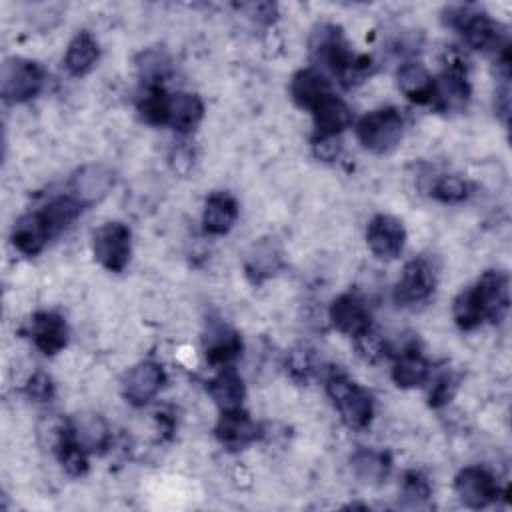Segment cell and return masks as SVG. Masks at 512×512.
Instances as JSON below:
<instances>
[{
  "mask_svg": "<svg viewBox=\"0 0 512 512\" xmlns=\"http://www.w3.org/2000/svg\"><path fill=\"white\" fill-rule=\"evenodd\" d=\"M482 308L484 320L498 324L506 318L510 308V280L506 272L488 270L472 286Z\"/></svg>",
  "mask_w": 512,
  "mask_h": 512,
  "instance_id": "52a82bcc",
  "label": "cell"
},
{
  "mask_svg": "<svg viewBox=\"0 0 512 512\" xmlns=\"http://www.w3.org/2000/svg\"><path fill=\"white\" fill-rule=\"evenodd\" d=\"M400 92L416 102V104H430L432 102V90H434V78L430 72L418 64V62H406L398 68L396 74Z\"/></svg>",
  "mask_w": 512,
  "mask_h": 512,
  "instance_id": "d4e9b609",
  "label": "cell"
},
{
  "mask_svg": "<svg viewBox=\"0 0 512 512\" xmlns=\"http://www.w3.org/2000/svg\"><path fill=\"white\" fill-rule=\"evenodd\" d=\"M354 344H356L358 354H360L366 362H378V360H382V358L386 356V350H388L384 338H382L378 332H374L372 326H370L366 332L358 334V336L354 338Z\"/></svg>",
  "mask_w": 512,
  "mask_h": 512,
  "instance_id": "e575fe53",
  "label": "cell"
},
{
  "mask_svg": "<svg viewBox=\"0 0 512 512\" xmlns=\"http://www.w3.org/2000/svg\"><path fill=\"white\" fill-rule=\"evenodd\" d=\"M368 248L384 260L400 256L406 244V230L402 222L390 214H376L366 228Z\"/></svg>",
  "mask_w": 512,
  "mask_h": 512,
  "instance_id": "30bf717a",
  "label": "cell"
},
{
  "mask_svg": "<svg viewBox=\"0 0 512 512\" xmlns=\"http://www.w3.org/2000/svg\"><path fill=\"white\" fill-rule=\"evenodd\" d=\"M204 106L196 94L190 92H176L168 94V112L166 124H170L178 132H190L202 120Z\"/></svg>",
  "mask_w": 512,
  "mask_h": 512,
  "instance_id": "cb8c5ba5",
  "label": "cell"
},
{
  "mask_svg": "<svg viewBox=\"0 0 512 512\" xmlns=\"http://www.w3.org/2000/svg\"><path fill=\"white\" fill-rule=\"evenodd\" d=\"M310 50L316 62L328 68L346 88L364 82L374 72L372 58L350 52L340 28L334 24H320L314 30Z\"/></svg>",
  "mask_w": 512,
  "mask_h": 512,
  "instance_id": "6da1fadb",
  "label": "cell"
},
{
  "mask_svg": "<svg viewBox=\"0 0 512 512\" xmlns=\"http://www.w3.org/2000/svg\"><path fill=\"white\" fill-rule=\"evenodd\" d=\"M468 194H470V184L456 174L440 176L432 186V196L444 204L462 202L468 198Z\"/></svg>",
  "mask_w": 512,
  "mask_h": 512,
  "instance_id": "d6a6232c",
  "label": "cell"
},
{
  "mask_svg": "<svg viewBox=\"0 0 512 512\" xmlns=\"http://www.w3.org/2000/svg\"><path fill=\"white\" fill-rule=\"evenodd\" d=\"M242 264L250 282L260 284L280 272V268L284 266V254L276 240L262 238L246 250Z\"/></svg>",
  "mask_w": 512,
  "mask_h": 512,
  "instance_id": "2e32d148",
  "label": "cell"
},
{
  "mask_svg": "<svg viewBox=\"0 0 512 512\" xmlns=\"http://www.w3.org/2000/svg\"><path fill=\"white\" fill-rule=\"evenodd\" d=\"M402 132L404 120L396 108L372 110L356 122L358 142L374 154H386L394 150L402 140Z\"/></svg>",
  "mask_w": 512,
  "mask_h": 512,
  "instance_id": "3957f363",
  "label": "cell"
},
{
  "mask_svg": "<svg viewBox=\"0 0 512 512\" xmlns=\"http://www.w3.org/2000/svg\"><path fill=\"white\" fill-rule=\"evenodd\" d=\"M430 376V364L416 350L404 352L392 366V380L400 388L422 386Z\"/></svg>",
  "mask_w": 512,
  "mask_h": 512,
  "instance_id": "f1b7e54d",
  "label": "cell"
},
{
  "mask_svg": "<svg viewBox=\"0 0 512 512\" xmlns=\"http://www.w3.org/2000/svg\"><path fill=\"white\" fill-rule=\"evenodd\" d=\"M44 86V70L26 58H8L0 70V92L10 104L26 102Z\"/></svg>",
  "mask_w": 512,
  "mask_h": 512,
  "instance_id": "5b68a950",
  "label": "cell"
},
{
  "mask_svg": "<svg viewBox=\"0 0 512 512\" xmlns=\"http://www.w3.org/2000/svg\"><path fill=\"white\" fill-rule=\"evenodd\" d=\"M452 316L454 322L462 328V330H474L476 326H480L484 322L482 316V308L478 304V298L474 294V288H466L462 290L452 304Z\"/></svg>",
  "mask_w": 512,
  "mask_h": 512,
  "instance_id": "f546056e",
  "label": "cell"
},
{
  "mask_svg": "<svg viewBox=\"0 0 512 512\" xmlns=\"http://www.w3.org/2000/svg\"><path fill=\"white\" fill-rule=\"evenodd\" d=\"M288 372L294 380H308L314 370H316V362H314V354L308 350V348H298V350H292L290 356H288Z\"/></svg>",
  "mask_w": 512,
  "mask_h": 512,
  "instance_id": "d590c367",
  "label": "cell"
},
{
  "mask_svg": "<svg viewBox=\"0 0 512 512\" xmlns=\"http://www.w3.org/2000/svg\"><path fill=\"white\" fill-rule=\"evenodd\" d=\"M214 434L226 448L238 450L258 440L262 430H260V424H256L242 408H232V410H222V416L216 422Z\"/></svg>",
  "mask_w": 512,
  "mask_h": 512,
  "instance_id": "5bb4252c",
  "label": "cell"
},
{
  "mask_svg": "<svg viewBox=\"0 0 512 512\" xmlns=\"http://www.w3.org/2000/svg\"><path fill=\"white\" fill-rule=\"evenodd\" d=\"M202 348L208 364L224 366L240 356L242 338L232 326L224 322H210L202 336Z\"/></svg>",
  "mask_w": 512,
  "mask_h": 512,
  "instance_id": "9a60e30c",
  "label": "cell"
},
{
  "mask_svg": "<svg viewBox=\"0 0 512 512\" xmlns=\"http://www.w3.org/2000/svg\"><path fill=\"white\" fill-rule=\"evenodd\" d=\"M52 230L42 212H28L20 216L12 228V244L24 256H36L50 240Z\"/></svg>",
  "mask_w": 512,
  "mask_h": 512,
  "instance_id": "e0dca14e",
  "label": "cell"
},
{
  "mask_svg": "<svg viewBox=\"0 0 512 512\" xmlns=\"http://www.w3.org/2000/svg\"><path fill=\"white\" fill-rule=\"evenodd\" d=\"M24 392L28 394V398L36 400V402H46L52 398L54 394V384H52V378L44 372H36L28 378L26 386H24Z\"/></svg>",
  "mask_w": 512,
  "mask_h": 512,
  "instance_id": "74e56055",
  "label": "cell"
},
{
  "mask_svg": "<svg viewBox=\"0 0 512 512\" xmlns=\"http://www.w3.org/2000/svg\"><path fill=\"white\" fill-rule=\"evenodd\" d=\"M326 392L348 428L364 430L372 422L374 406L370 394L348 376L332 374L326 382Z\"/></svg>",
  "mask_w": 512,
  "mask_h": 512,
  "instance_id": "277c9868",
  "label": "cell"
},
{
  "mask_svg": "<svg viewBox=\"0 0 512 512\" xmlns=\"http://www.w3.org/2000/svg\"><path fill=\"white\" fill-rule=\"evenodd\" d=\"M290 94L300 108L312 112L324 98L334 92L322 72L316 68H302L290 80Z\"/></svg>",
  "mask_w": 512,
  "mask_h": 512,
  "instance_id": "d6986e66",
  "label": "cell"
},
{
  "mask_svg": "<svg viewBox=\"0 0 512 512\" xmlns=\"http://www.w3.org/2000/svg\"><path fill=\"white\" fill-rule=\"evenodd\" d=\"M470 100V86L460 60H450L448 70L434 78L432 102L440 112H462Z\"/></svg>",
  "mask_w": 512,
  "mask_h": 512,
  "instance_id": "ba28073f",
  "label": "cell"
},
{
  "mask_svg": "<svg viewBox=\"0 0 512 512\" xmlns=\"http://www.w3.org/2000/svg\"><path fill=\"white\" fill-rule=\"evenodd\" d=\"M434 286H436V274L430 262L424 258H414L404 266L402 276L396 282L394 298L398 304H404V306L418 304V302H424L434 292Z\"/></svg>",
  "mask_w": 512,
  "mask_h": 512,
  "instance_id": "9c48e42d",
  "label": "cell"
},
{
  "mask_svg": "<svg viewBox=\"0 0 512 512\" xmlns=\"http://www.w3.org/2000/svg\"><path fill=\"white\" fill-rule=\"evenodd\" d=\"M350 464L358 480L366 484H378L388 476L392 460L386 452L380 450H358L350 458Z\"/></svg>",
  "mask_w": 512,
  "mask_h": 512,
  "instance_id": "83f0119b",
  "label": "cell"
},
{
  "mask_svg": "<svg viewBox=\"0 0 512 512\" xmlns=\"http://www.w3.org/2000/svg\"><path fill=\"white\" fill-rule=\"evenodd\" d=\"M444 22L458 30L468 46L474 50L482 52H492L496 54L500 66L506 70L510 68V44H508V34L506 28L492 20L488 14L478 12L470 6H450L444 10Z\"/></svg>",
  "mask_w": 512,
  "mask_h": 512,
  "instance_id": "7a4b0ae2",
  "label": "cell"
},
{
  "mask_svg": "<svg viewBox=\"0 0 512 512\" xmlns=\"http://www.w3.org/2000/svg\"><path fill=\"white\" fill-rule=\"evenodd\" d=\"M454 490L462 504L468 508H486L500 494L492 474L480 466H468L460 470L454 480Z\"/></svg>",
  "mask_w": 512,
  "mask_h": 512,
  "instance_id": "8fae6325",
  "label": "cell"
},
{
  "mask_svg": "<svg viewBox=\"0 0 512 512\" xmlns=\"http://www.w3.org/2000/svg\"><path fill=\"white\" fill-rule=\"evenodd\" d=\"M456 386H458V380L450 372H444L442 376H438L430 390V406L438 408V406L446 404L454 396Z\"/></svg>",
  "mask_w": 512,
  "mask_h": 512,
  "instance_id": "f35d334b",
  "label": "cell"
},
{
  "mask_svg": "<svg viewBox=\"0 0 512 512\" xmlns=\"http://www.w3.org/2000/svg\"><path fill=\"white\" fill-rule=\"evenodd\" d=\"M96 260L110 272H122L130 260V230L122 222H106L92 236Z\"/></svg>",
  "mask_w": 512,
  "mask_h": 512,
  "instance_id": "8992f818",
  "label": "cell"
},
{
  "mask_svg": "<svg viewBox=\"0 0 512 512\" xmlns=\"http://www.w3.org/2000/svg\"><path fill=\"white\" fill-rule=\"evenodd\" d=\"M330 320L340 332L352 338H356L358 334L370 328L368 308L356 294H350V292L334 298V302L330 304Z\"/></svg>",
  "mask_w": 512,
  "mask_h": 512,
  "instance_id": "ac0fdd59",
  "label": "cell"
},
{
  "mask_svg": "<svg viewBox=\"0 0 512 512\" xmlns=\"http://www.w3.org/2000/svg\"><path fill=\"white\" fill-rule=\"evenodd\" d=\"M164 384V372L156 362H140L132 366L122 380V394L134 406L150 402Z\"/></svg>",
  "mask_w": 512,
  "mask_h": 512,
  "instance_id": "4fadbf2b",
  "label": "cell"
},
{
  "mask_svg": "<svg viewBox=\"0 0 512 512\" xmlns=\"http://www.w3.org/2000/svg\"><path fill=\"white\" fill-rule=\"evenodd\" d=\"M138 70L142 78L148 82V86H160L158 82L168 74L170 70V60L164 52L160 50H146L140 54L138 60Z\"/></svg>",
  "mask_w": 512,
  "mask_h": 512,
  "instance_id": "836d02e7",
  "label": "cell"
},
{
  "mask_svg": "<svg viewBox=\"0 0 512 512\" xmlns=\"http://www.w3.org/2000/svg\"><path fill=\"white\" fill-rule=\"evenodd\" d=\"M138 110L142 118L150 124H166V112H168V94L162 90V86H148L146 94L142 96Z\"/></svg>",
  "mask_w": 512,
  "mask_h": 512,
  "instance_id": "1f68e13d",
  "label": "cell"
},
{
  "mask_svg": "<svg viewBox=\"0 0 512 512\" xmlns=\"http://www.w3.org/2000/svg\"><path fill=\"white\" fill-rule=\"evenodd\" d=\"M310 114L314 118V140L336 138L352 122L350 108L336 94L324 98Z\"/></svg>",
  "mask_w": 512,
  "mask_h": 512,
  "instance_id": "7402d4cb",
  "label": "cell"
},
{
  "mask_svg": "<svg viewBox=\"0 0 512 512\" xmlns=\"http://www.w3.org/2000/svg\"><path fill=\"white\" fill-rule=\"evenodd\" d=\"M114 186V174L104 164H88L70 180V196L84 208L100 202Z\"/></svg>",
  "mask_w": 512,
  "mask_h": 512,
  "instance_id": "7c38bea8",
  "label": "cell"
},
{
  "mask_svg": "<svg viewBox=\"0 0 512 512\" xmlns=\"http://www.w3.org/2000/svg\"><path fill=\"white\" fill-rule=\"evenodd\" d=\"M30 332L36 348L46 356L60 352L68 342V326L62 316L54 312H38L32 316Z\"/></svg>",
  "mask_w": 512,
  "mask_h": 512,
  "instance_id": "ffe728a7",
  "label": "cell"
},
{
  "mask_svg": "<svg viewBox=\"0 0 512 512\" xmlns=\"http://www.w3.org/2000/svg\"><path fill=\"white\" fill-rule=\"evenodd\" d=\"M98 56H100L98 42L92 38L90 32L82 30L70 40L64 56V66L72 76H84L94 68V64L98 62Z\"/></svg>",
  "mask_w": 512,
  "mask_h": 512,
  "instance_id": "4316f807",
  "label": "cell"
},
{
  "mask_svg": "<svg viewBox=\"0 0 512 512\" xmlns=\"http://www.w3.org/2000/svg\"><path fill=\"white\" fill-rule=\"evenodd\" d=\"M238 218V204L236 200L226 192H214L208 196L204 204L202 224L208 234H226Z\"/></svg>",
  "mask_w": 512,
  "mask_h": 512,
  "instance_id": "603a6c76",
  "label": "cell"
},
{
  "mask_svg": "<svg viewBox=\"0 0 512 512\" xmlns=\"http://www.w3.org/2000/svg\"><path fill=\"white\" fill-rule=\"evenodd\" d=\"M402 496L406 500H412V504H416V506L420 502H426L428 496H430L428 480L420 472H416V470L406 472L404 482H402Z\"/></svg>",
  "mask_w": 512,
  "mask_h": 512,
  "instance_id": "8d00e7d4",
  "label": "cell"
},
{
  "mask_svg": "<svg viewBox=\"0 0 512 512\" xmlns=\"http://www.w3.org/2000/svg\"><path fill=\"white\" fill-rule=\"evenodd\" d=\"M208 394L220 410H232V408H240L246 388L236 370L224 368L208 382Z\"/></svg>",
  "mask_w": 512,
  "mask_h": 512,
  "instance_id": "484cf974",
  "label": "cell"
},
{
  "mask_svg": "<svg viewBox=\"0 0 512 512\" xmlns=\"http://www.w3.org/2000/svg\"><path fill=\"white\" fill-rule=\"evenodd\" d=\"M72 440L84 450V452H100L108 446L110 432L100 414L94 412H80L72 416L70 424L66 426Z\"/></svg>",
  "mask_w": 512,
  "mask_h": 512,
  "instance_id": "44dd1931",
  "label": "cell"
},
{
  "mask_svg": "<svg viewBox=\"0 0 512 512\" xmlns=\"http://www.w3.org/2000/svg\"><path fill=\"white\" fill-rule=\"evenodd\" d=\"M82 212V206L68 194V196H60L56 200H52L44 210V218L50 224L52 234H58L60 230H64L78 214Z\"/></svg>",
  "mask_w": 512,
  "mask_h": 512,
  "instance_id": "4dcf8cb0",
  "label": "cell"
}]
</instances>
